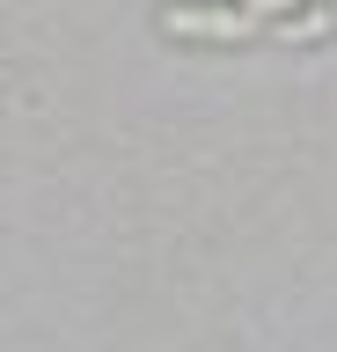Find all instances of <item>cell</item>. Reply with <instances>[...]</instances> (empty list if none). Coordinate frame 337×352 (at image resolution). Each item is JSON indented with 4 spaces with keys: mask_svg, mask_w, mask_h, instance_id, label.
<instances>
[{
    "mask_svg": "<svg viewBox=\"0 0 337 352\" xmlns=\"http://www.w3.org/2000/svg\"><path fill=\"white\" fill-rule=\"evenodd\" d=\"M271 37H279V44H323V37H337V0H315V8L286 15Z\"/></svg>",
    "mask_w": 337,
    "mask_h": 352,
    "instance_id": "obj_2",
    "label": "cell"
},
{
    "mask_svg": "<svg viewBox=\"0 0 337 352\" xmlns=\"http://www.w3.org/2000/svg\"><path fill=\"white\" fill-rule=\"evenodd\" d=\"M315 0H235V8H161V37H191V44H249L279 30L286 15H301Z\"/></svg>",
    "mask_w": 337,
    "mask_h": 352,
    "instance_id": "obj_1",
    "label": "cell"
}]
</instances>
